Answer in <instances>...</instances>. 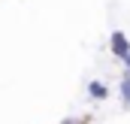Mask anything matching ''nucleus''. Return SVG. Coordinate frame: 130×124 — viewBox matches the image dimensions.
Here are the masks:
<instances>
[{"mask_svg":"<svg viewBox=\"0 0 130 124\" xmlns=\"http://www.w3.org/2000/svg\"><path fill=\"white\" fill-rule=\"evenodd\" d=\"M88 97H91V100H106V97H109V88H106L103 82H88Z\"/></svg>","mask_w":130,"mask_h":124,"instance_id":"nucleus-2","label":"nucleus"},{"mask_svg":"<svg viewBox=\"0 0 130 124\" xmlns=\"http://www.w3.org/2000/svg\"><path fill=\"white\" fill-rule=\"evenodd\" d=\"M124 67H127V73H130V52L124 55Z\"/></svg>","mask_w":130,"mask_h":124,"instance_id":"nucleus-4","label":"nucleus"},{"mask_svg":"<svg viewBox=\"0 0 130 124\" xmlns=\"http://www.w3.org/2000/svg\"><path fill=\"white\" fill-rule=\"evenodd\" d=\"M109 52H112L115 58H121V61H124V55L130 52V39H127V33L112 30V36H109Z\"/></svg>","mask_w":130,"mask_h":124,"instance_id":"nucleus-1","label":"nucleus"},{"mask_svg":"<svg viewBox=\"0 0 130 124\" xmlns=\"http://www.w3.org/2000/svg\"><path fill=\"white\" fill-rule=\"evenodd\" d=\"M64 124H79V121H73V118H67V121H64Z\"/></svg>","mask_w":130,"mask_h":124,"instance_id":"nucleus-5","label":"nucleus"},{"mask_svg":"<svg viewBox=\"0 0 130 124\" xmlns=\"http://www.w3.org/2000/svg\"><path fill=\"white\" fill-rule=\"evenodd\" d=\"M118 91H121V103L130 106V73H124V79H121V88H118Z\"/></svg>","mask_w":130,"mask_h":124,"instance_id":"nucleus-3","label":"nucleus"}]
</instances>
